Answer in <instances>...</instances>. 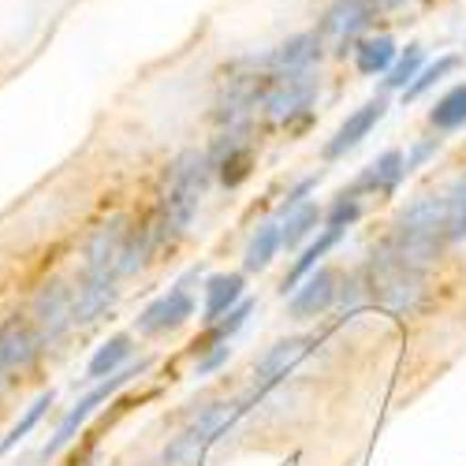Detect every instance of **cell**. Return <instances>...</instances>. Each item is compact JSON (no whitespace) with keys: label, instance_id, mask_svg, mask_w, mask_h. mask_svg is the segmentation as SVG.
I'll return each mask as SVG.
<instances>
[{"label":"cell","instance_id":"30","mask_svg":"<svg viewBox=\"0 0 466 466\" xmlns=\"http://www.w3.org/2000/svg\"><path fill=\"white\" fill-rule=\"evenodd\" d=\"M359 217H362V198H359V194H351V190H339L332 209L325 213V228H343L347 231Z\"/></svg>","mask_w":466,"mask_h":466},{"label":"cell","instance_id":"2","mask_svg":"<svg viewBox=\"0 0 466 466\" xmlns=\"http://www.w3.org/2000/svg\"><path fill=\"white\" fill-rule=\"evenodd\" d=\"M444 243H448V202H444V194H425V198H418L414 206H407L396 217L392 239H388V247L418 268L430 265Z\"/></svg>","mask_w":466,"mask_h":466},{"label":"cell","instance_id":"19","mask_svg":"<svg viewBox=\"0 0 466 466\" xmlns=\"http://www.w3.org/2000/svg\"><path fill=\"white\" fill-rule=\"evenodd\" d=\"M243 302V277L239 273H217L206 284V309H202V321H220L228 309H236Z\"/></svg>","mask_w":466,"mask_h":466},{"label":"cell","instance_id":"24","mask_svg":"<svg viewBox=\"0 0 466 466\" xmlns=\"http://www.w3.org/2000/svg\"><path fill=\"white\" fill-rule=\"evenodd\" d=\"M131 359V336H112V339H105L101 347H97V355L90 359V366H86V377H94V380H101V377H112V373H120V366Z\"/></svg>","mask_w":466,"mask_h":466},{"label":"cell","instance_id":"22","mask_svg":"<svg viewBox=\"0 0 466 466\" xmlns=\"http://www.w3.org/2000/svg\"><path fill=\"white\" fill-rule=\"evenodd\" d=\"M339 236H343V228H325V231H321V239H318V243H309V247L302 250V258L291 265V273L284 277L280 291H284V295H288V291H295V288H299V280H306L309 273H314L318 261H321V258L339 243Z\"/></svg>","mask_w":466,"mask_h":466},{"label":"cell","instance_id":"32","mask_svg":"<svg viewBox=\"0 0 466 466\" xmlns=\"http://www.w3.org/2000/svg\"><path fill=\"white\" fill-rule=\"evenodd\" d=\"M314 187H318V176H306L302 183H295V187L288 190V198L280 202V217H288L291 209H299L302 202H309V198H306V194H309V190H314Z\"/></svg>","mask_w":466,"mask_h":466},{"label":"cell","instance_id":"25","mask_svg":"<svg viewBox=\"0 0 466 466\" xmlns=\"http://www.w3.org/2000/svg\"><path fill=\"white\" fill-rule=\"evenodd\" d=\"M277 250H280V224H277V220H265V224L254 231L250 247H247V258H243L247 273H261V268L277 258Z\"/></svg>","mask_w":466,"mask_h":466},{"label":"cell","instance_id":"23","mask_svg":"<svg viewBox=\"0 0 466 466\" xmlns=\"http://www.w3.org/2000/svg\"><path fill=\"white\" fill-rule=\"evenodd\" d=\"M459 64H462V56L459 53H441L433 64H425L421 71H418V79L403 90V105H414V101H421L425 94H430L433 86H441L448 75H455L459 71Z\"/></svg>","mask_w":466,"mask_h":466},{"label":"cell","instance_id":"27","mask_svg":"<svg viewBox=\"0 0 466 466\" xmlns=\"http://www.w3.org/2000/svg\"><path fill=\"white\" fill-rule=\"evenodd\" d=\"M250 314H254V302H250V299H243L236 309H228L220 321H213V329H209V336H206V347H220V343H228L231 336H236V332L247 325ZM206 347H202V351H206Z\"/></svg>","mask_w":466,"mask_h":466},{"label":"cell","instance_id":"35","mask_svg":"<svg viewBox=\"0 0 466 466\" xmlns=\"http://www.w3.org/2000/svg\"><path fill=\"white\" fill-rule=\"evenodd\" d=\"M462 49H466V46H462Z\"/></svg>","mask_w":466,"mask_h":466},{"label":"cell","instance_id":"34","mask_svg":"<svg viewBox=\"0 0 466 466\" xmlns=\"http://www.w3.org/2000/svg\"><path fill=\"white\" fill-rule=\"evenodd\" d=\"M373 5H377L380 15H396V12H407L414 0H373Z\"/></svg>","mask_w":466,"mask_h":466},{"label":"cell","instance_id":"4","mask_svg":"<svg viewBox=\"0 0 466 466\" xmlns=\"http://www.w3.org/2000/svg\"><path fill=\"white\" fill-rule=\"evenodd\" d=\"M421 273L425 268L403 261L388 243H380L370 261H366V288H370V299L377 306H384L388 314H410L421 299Z\"/></svg>","mask_w":466,"mask_h":466},{"label":"cell","instance_id":"10","mask_svg":"<svg viewBox=\"0 0 466 466\" xmlns=\"http://www.w3.org/2000/svg\"><path fill=\"white\" fill-rule=\"evenodd\" d=\"M30 321L42 336V343H56L71 325H75V288L53 280L37 291L34 306H30Z\"/></svg>","mask_w":466,"mask_h":466},{"label":"cell","instance_id":"3","mask_svg":"<svg viewBox=\"0 0 466 466\" xmlns=\"http://www.w3.org/2000/svg\"><path fill=\"white\" fill-rule=\"evenodd\" d=\"M268 75L258 64V53L239 56L236 64H228V75L217 83L213 97V120L217 127H250L254 116L261 112V94H265Z\"/></svg>","mask_w":466,"mask_h":466},{"label":"cell","instance_id":"5","mask_svg":"<svg viewBox=\"0 0 466 466\" xmlns=\"http://www.w3.org/2000/svg\"><path fill=\"white\" fill-rule=\"evenodd\" d=\"M321 97V67L309 71H280L268 75L265 94H261V112L268 124H284V127H306L314 120V105Z\"/></svg>","mask_w":466,"mask_h":466},{"label":"cell","instance_id":"11","mask_svg":"<svg viewBox=\"0 0 466 466\" xmlns=\"http://www.w3.org/2000/svg\"><path fill=\"white\" fill-rule=\"evenodd\" d=\"M388 116V94H373L366 105H359L347 120L336 127V135L325 142V149H321V157L325 161H339V157H347L355 146H362V138H370V131L384 120Z\"/></svg>","mask_w":466,"mask_h":466},{"label":"cell","instance_id":"1","mask_svg":"<svg viewBox=\"0 0 466 466\" xmlns=\"http://www.w3.org/2000/svg\"><path fill=\"white\" fill-rule=\"evenodd\" d=\"M213 165H209V153L206 149H183L179 157L168 168V187H165V198H161V217L157 228L161 236H183L190 228L194 213H198L209 179H213Z\"/></svg>","mask_w":466,"mask_h":466},{"label":"cell","instance_id":"28","mask_svg":"<svg viewBox=\"0 0 466 466\" xmlns=\"http://www.w3.org/2000/svg\"><path fill=\"white\" fill-rule=\"evenodd\" d=\"M444 202H448V243L466 239V176H459L451 183Z\"/></svg>","mask_w":466,"mask_h":466},{"label":"cell","instance_id":"21","mask_svg":"<svg viewBox=\"0 0 466 466\" xmlns=\"http://www.w3.org/2000/svg\"><path fill=\"white\" fill-rule=\"evenodd\" d=\"M421 67H425V46L421 42H410L407 49H400L396 64L388 67V75L380 79V94H403L418 79Z\"/></svg>","mask_w":466,"mask_h":466},{"label":"cell","instance_id":"6","mask_svg":"<svg viewBox=\"0 0 466 466\" xmlns=\"http://www.w3.org/2000/svg\"><path fill=\"white\" fill-rule=\"evenodd\" d=\"M377 19H380V12H377L373 0H329V5L321 8V15H318L314 30L321 34L329 56L347 60L362 37L373 34Z\"/></svg>","mask_w":466,"mask_h":466},{"label":"cell","instance_id":"14","mask_svg":"<svg viewBox=\"0 0 466 466\" xmlns=\"http://www.w3.org/2000/svg\"><path fill=\"white\" fill-rule=\"evenodd\" d=\"M336 302V273L332 268H318V273H309L295 291H291V318H318L325 309Z\"/></svg>","mask_w":466,"mask_h":466},{"label":"cell","instance_id":"15","mask_svg":"<svg viewBox=\"0 0 466 466\" xmlns=\"http://www.w3.org/2000/svg\"><path fill=\"white\" fill-rule=\"evenodd\" d=\"M37 347H42V336H37L30 318H8L0 325V370H19L26 366Z\"/></svg>","mask_w":466,"mask_h":466},{"label":"cell","instance_id":"12","mask_svg":"<svg viewBox=\"0 0 466 466\" xmlns=\"http://www.w3.org/2000/svg\"><path fill=\"white\" fill-rule=\"evenodd\" d=\"M146 366H149V362H138V366H131V370H124V373H112L105 384H97V388H94V392H90L86 400L75 403V407L64 414V421L56 425V433H53V441L46 444V451H42V455H46V459H53V455H56L64 444H71V441H75V433H79V425H83V421L94 414V407H97V403H105V400L116 392V388H120V384H127L131 377H138Z\"/></svg>","mask_w":466,"mask_h":466},{"label":"cell","instance_id":"7","mask_svg":"<svg viewBox=\"0 0 466 466\" xmlns=\"http://www.w3.org/2000/svg\"><path fill=\"white\" fill-rule=\"evenodd\" d=\"M239 410H243V403H213V407H206V410L194 418L187 430L165 448V462H168V466H198L202 455H206V448L228 430L231 421L239 418Z\"/></svg>","mask_w":466,"mask_h":466},{"label":"cell","instance_id":"13","mask_svg":"<svg viewBox=\"0 0 466 466\" xmlns=\"http://www.w3.org/2000/svg\"><path fill=\"white\" fill-rule=\"evenodd\" d=\"M187 318H194V299L183 284H176L168 295H161L157 302H149L138 314V332L142 336H157V332H172L179 329Z\"/></svg>","mask_w":466,"mask_h":466},{"label":"cell","instance_id":"16","mask_svg":"<svg viewBox=\"0 0 466 466\" xmlns=\"http://www.w3.org/2000/svg\"><path fill=\"white\" fill-rule=\"evenodd\" d=\"M396 56H400V42H396V37L388 34V30L366 34L362 42L355 46V53H351L355 71L362 75V79H384L388 67L396 64Z\"/></svg>","mask_w":466,"mask_h":466},{"label":"cell","instance_id":"18","mask_svg":"<svg viewBox=\"0 0 466 466\" xmlns=\"http://www.w3.org/2000/svg\"><path fill=\"white\" fill-rule=\"evenodd\" d=\"M306 351H309V339H302V336H291V339H280L277 347H268V355L254 370L258 392H261V388H268V384H277L280 377H288V370H295L306 359Z\"/></svg>","mask_w":466,"mask_h":466},{"label":"cell","instance_id":"31","mask_svg":"<svg viewBox=\"0 0 466 466\" xmlns=\"http://www.w3.org/2000/svg\"><path fill=\"white\" fill-rule=\"evenodd\" d=\"M441 142L444 138H437V135H425V138H418L410 149H407V157H403V168H407V176L410 172H418L425 161H430V157H437V153H441Z\"/></svg>","mask_w":466,"mask_h":466},{"label":"cell","instance_id":"8","mask_svg":"<svg viewBox=\"0 0 466 466\" xmlns=\"http://www.w3.org/2000/svg\"><path fill=\"white\" fill-rule=\"evenodd\" d=\"M329 56L325 42L318 30H299L288 34L284 42H277L273 49L258 53V64L265 75H280V71H309V67H321V60Z\"/></svg>","mask_w":466,"mask_h":466},{"label":"cell","instance_id":"20","mask_svg":"<svg viewBox=\"0 0 466 466\" xmlns=\"http://www.w3.org/2000/svg\"><path fill=\"white\" fill-rule=\"evenodd\" d=\"M430 127L437 135H448V131H459L466 127V83H455L451 90H444L433 108H430Z\"/></svg>","mask_w":466,"mask_h":466},{"label":"cell","instance_id":"29","mask_svg":"<svg viewBox=\"0 0 466 466\" xmlns=\"http://www.w3.org/2000/svg\"><path fill=\"white\" fill-rule=\"evenodd\" d=\"M49 407H53V392H46V396H37V400L30 403V410H26V414H23V418H19L15 425H12V433H8L5 441H0V451H12V448H15V444H19V441H23V437H26L30 430H34V425H37V421H42V414H46Z\"/></svg>","mask_w":466,"mask_h":466},{"label":"cell","instance_id":"9","mask_svg":"<svg viewBox=\"0 0 466 466\" xmlns=\"http://www.w3.org/2000/svg\"><path fill=\"white\" fill-rule=\"evenodd\" d=\"M209 153V165L213 172L228 183V187H239L250 172H254V142H250V127H224Z\"/></svg>","mask_w":466,"mask_h":466},{"label":"cell","instance_id":"26","mask_svg":"<svg viewBox=\"0 0 466 466\" xmlns=\"http://www.w3.org/2000/svg\"><path fill=\"white\" fill-rule=\"evenodd\" d=\"M321 209H318V202H302L299 209H291L288 217H284V224H280V247H288V250H295L309 231H314L318 224H321Z\"/></svg>","mask_w":466,"mask_h":466},{"label":"cell","instance_id":"33","mask_svg":"<svg viewBox=\"0 0 466 466\" xmlns=\"http://www.w3.org/2000/svg\"><path fill=\"white\" fill-rule=\"evenodd\" d=\"M228 359H231V347H228V343H220V347H213V351H209V355H206V359L198 362V373L206 377V373H213V370H220V366H224Z\"/></svg>","mask_w":466,"mask_h":466},{"label":"cell","instance_id":"17","mask_svg":"<svg viewBox=\"0 0 466 466\" xmlns=\"http://www.w3.org/2000/svg\"><path fill=\"white\" fill-rule=\"evenodd\" d=\"M407 179V168H403V153L400 149H384L380 157L347 187L351 194H396V187Z\"/></svg>","mask_w":466,"mask_h":466}]
</instances>
